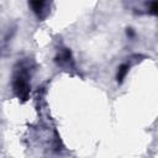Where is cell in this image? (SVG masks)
Listing matches in <instances>:
<instances>
[{
	"label": "cell",
	"instance_id": "cell-5",
	"mask_svg": "<svg viewBox=\"0 0 158 158\" xmlns=\"http://www.w3.org/2000/svg\"><path fill=\"white\" fill-rule=\"evenodd\" d=\"M148 12H151L152 15H157V12H158V2H151Z\"/></svg>",
	"mask_w": 158,
	"mask_h": 158
},
{
	"label": "cell",
	"instance_id": "cell-6",
	"mask_svg": "<svg viewBox=\"0 0 158 158\" xmlns=\"http://www.w3.org/2000/svg\"><path fill=\"white\" fill-rule=\"evenodd\" d=\"M126 33H127V36H128L130 38H133V37H135V31H133V28H127Z\"/></svg>",
	"mask_w": 158,
	"mask_h": 158
},
{
	"label": "cell",
	"instance_id": "cell-1",
	"mask_svg": "<svg viewBox=\"0 0 158 158\" xmlns=\"http://www.w3.org/2000/svg\"><path fill=\"white\" fill-rule=\"evenodd\" d=\"M30 65L28 64H20V68L16 69L14 80H12V89L17 98L21 100H26L30 94V83H28V77H30Z\"/></svg>",
	"mask_w": 158,
	"mask_h": 158
},
{
	"label": "cell",
	"instance_id": "cell-4",
	"mask_svg": "<svg viewBox=\"0 0 158 158\" xmlns=\"http://www.w3.org/2000/svg\"><path fill=\"white\" fill-rule=\"evenodd\" d=\"M128 70H130V64H128V63H122V64L117 68V74H116V80H117V83L121 84V83L123 81V79L126 78Z\"/></svg>",
	"mask_w": 158,
	"mask_h": 158
},
{
	"label": "cell",
	"instance_id": "cell-3",
	"mask_svg": "<svg viewBox=\"0 0 158 158\" xmlns=\"http://www.w3.org/2000/svg\"><path fill=\"white\" fill-rule=\"evenodd\" d=\"M30 6L32 7V11L36 14V16L40 20L44 19L49 12V10H48L49 2H47V1H31Z\"/></svg>",
	"mask_w": 158,
	"mask_h": 158
},
{
	"label": "cell",
	"instance_id": "cell-2",
	"mask_svg": "<svg viewBox=\"0 0 158 158\" xmlns=\"http://www.w3.org/2000/svg\"><path fill=\"white\" fill-rule=\"evenodd\" d=\"M56 63L60 67H73V57L72 52L68 48H62L56 56Z\"/></svg>",
	"mask_w": 158,
	"mask_h": 158
}]
</instances>
